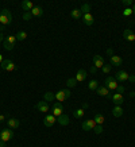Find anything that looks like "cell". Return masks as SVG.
I'll use <instances>...</instances> for the list:
<instances>
[{
	"mask_svg": "<svg viewBox=\"0 0 135 147\" xmlns=\"http://www.w3.org/2000/svg\"><path fill=\"white\" fill-rule=\"evenodd\" d=\"M0 32H1V24H0Z\"/></svg>",
	"mask_w": 135,
	"mask_h": 147,
	"instance_id": "obj_48",
	"label": "cell"
},
{
	"mask_svg": "<svg viewBox=\"0 0 135 147\" xmlns=\"http://www.w3.org/2000/svg\"><path fill=\"white\" fill-rule=\"evenodd\" d=\"M131 9H132V13L135 15V4H132V7H131Z\"/></svg>",
	"mask_w": 135,
	"mask_h": 147,
	"instance_id": "obj_45",
	"label": "cell"
},
{
	"mask_svg": "<svg viewBox=\"0 0 135 147\" xmlns=\"http://www.w3.org/2000/svg\"><path fill=\"white\" fill-rule=\"evenodd\" d=\"M70 16H72L73 19L78 20V19H82V12L80 11V8H74V9H72V12H70Z\"/></svg>",
	"mask_w": 135,
	"mask_h": 147,
	"instance_id": "obj_23",
	"label": "cell"
},
{
	"mask_svg": "<svg viewBox=\"0 0 135 147\" xmlns=\"http://www.w3.org/2000/svg\"><path fill=\"white\" fill-rule=\"evenodd\" d=\"M82 22H84V24H85V26L90 27L92 24H93L95 19H93V16H92L90 13H85V15H82Z\"/></svg>",
	"mask_w": 135,
	"mask_h": 147,
	"instance_id": "obj_19",
	"label": "cell"
},
{
	"mask_svg": "<svg viewBox=\"0 0 135 147\" xmlns=\"http://www.w3.org/2000/svg\"><path fill=\"white\" fill-rule=\"evenodd\" d=\"M22 18H23V20H26V22H27V20H30V19L32 18L31 11H28V12H23V16H22Z\"/></svg>",
	"mask_w": 135,
	"mask_h": 147,
	"instance_id": "obj_34",
	"label": "cell"
},
{
	"mask_svg": "<svg viewBox=\"0 0 135 147\" xmlns=\"http://www.w3.org/2000/svg\"><path fill=\"white\" fill-rule=\"evenodd\" d=\"M128 96H130V97H135V92H131V93L128 94Z\"/></svg>",
	"mask_w": 135,
	"mask_h": 147,
	"instance_id": "obj_46",
	"label": "cell"
},
{
	"mask_svg": "<svg viewBox=\"0 0 135 147\" xmlns=\"http://www.w3.org/2000/svg\"><path fill=\"white\" fill-rule=\"evenodd\" d=\"M0 66H1V69L5 70V71H14L15 69H16V65H15L14 61H11V59H4Z\"/></svg>",
	"mask_w": 135,
	"mask_h": 147,
	"instance_id": "obj_6",
	"label": "cell"
},
{
	"mask_svg": "<svg viewBox=\"0 0 135 147\" xmlns=\"http://www.w3.org/2000/svg\"><path fill=\"white\" fill-rule=\"evenodd\" d=\"M88 88H89V90H95L96 92V89L99 88V82L96 80H90L89 84H88Z\"/></svg>",
	"mask_w": 135,
	"mask_h": 147,
	"instance_id": "obj_28",
	"label": "cell"
},
{
	"mask_svg": "<svg viewBox=\"0 0 135 147\" xmlns=\"http://www.w3.org/2000/svg\"><path fill=\"white\" fill-rule=\"evenodd\" d=\"M123 38L128 42H132V40L135 42V32H132V30H130V28H126L123 31Z\"/></svg>",
	"mask_w": 135,
	"mask_h": 147,
	"instance_id": "obj_13",
	"label": "cell"
},
{
	"mask_svg": "<svg viewBox=\"0 0 135 147\" xmlns=\"http://www.w3.org/2000/svg\"><path fill=\"white\" fill-rule=\"evenodd\" d=\"M122 63H123V59H122V57H119V55H115V54H113L112 57H111V62H109V65H111V66H122Z\"/></svg>",
	"mask_w": 135,
	"mask_h": 147,
	"instance_id": "obj_17",
	"label": "cell"
},
{
	"mask_svg": "<svg viewBox=\"0 0 135 147\" xmlns=\"http://www.w3.org/2000/svg\"><path fill=\"white\" fill-rule=\"evenodd\" d=\"M5 117H7L5 115H0V121H4V120H5Z\"/></svg>",
	"mask_w": 135,
	"mask_h": 147,
	"instance_id": "obj_43",
	"label": "cell"
},
{
	"mask_svg": "<svg viewBox=\"0 0 135 147\" xmlns=\"http://www.w3.org/2000/svg\"><path fill=\"white\" fill-rule=\"evenodd\" d=\"M15 36H16V40H20V42H23V40L27 38V32L26 31H19Z\"/></svg>",
	"mask_w": 135,
	"mask_h": 147,
	"instance_id": "obj_30",
	"label": "cell"
},
{
	"mask_svg": "<svg viewBox=\"0 0 135 147\" xmlns=\"http://www.w3.org/2000/svg\"><path fill=\"white\" fill-rule=\"evenodd\" d=\"M0 51H1V45H0Z\"/></svg>",
	"mask_w": 135,
	"mask_h": 147,
	"instance_id": "obj_49",
	"label": "cell"
},
{
	"mask_svg": "<svg viewBox=\"0 0 135 147\" xmlns=\"http://www.w3.org/2000/svg\"><path fill=\"white\" fill-rule=\"evenodd\" d=\"M31 15L35 16V18L42 16V15H43V7H41V5H34V8L31 9Z\"/></svg>",
	"mask_w": 135,
	"mask_h": 147,
	"instance_id": "obj_20",
	"label": "cell"
},
{
	"mask_svg": "<svg viewBox=\"0 0 135 147\" xmlns=\"http://www.w3.org/2000/svg\"><path fill=\"white\" fill-rule=\"evenodd\" d=\"M96 93L99 94V96H103V97H107V98L112 97L111 96V90H108L105 86H101V85H99V88L96 89Z\"/></svg>",
	"mask_w": 135,
	"mask_h": 147,
	"instance_id": "obj_10",
	"label": "cell"
},
{
	"mask_svg": "<svg viewBox=\"0 0 135 147\" xmlns=\"http://www.w3.org/2000/svg\"><path fill=\"white\" fill-rule=\"evenodd\" d=\"M128 77H130V74L124 70H119V71H116V74H115L116 81H120V82H123V81H128Z\"/></svg>",
	"mask_w": 135,
	"mask_h": 147,
	"instance_id": "obj_12",
	"label": "cell"
},
{
	"mask_svg": "<svg viewBox=\"0 0 135 147\" xmlns=\"http://www.w3.org/2000/svg\"><path fill=\"white\" fill-rule=\"evenodd\" d=\"M104 59L101 55H95L93 57V66L96 67V69H101V67L104 66Z\"/></svg>",
	"mask_w": 135,
	"mask_h": 147,
	"instance_id": "obj_14",
	"label": "cell"
},
{
	"mask_svg": "<svg viewBox=\"0 0 135 147\" xmlns=\"http://www.w3.org/2000/svg\"><path fill=\"white\" fill-rule=\"evenodd\" d=\"M128 81H130V82H135V76H134V74L128 77Z\"/></svg>",
	"mask_w": 135,
	"mask_h": 147,
	"instance_id": "obj_42",
	"label": "cell"
},
{
	"mask_svg": "<svg viewBox=\"0 0 135 147\" xmlns=\"http://www.w3.org/2000/svg\"><path fill=\"white\" fill-rule=\"evenodd\" d=\"M130 15H132V9L131 7H126L123 9V16H130Z\"/></svg>",
	"mask_w": 135,
	"mask_h": 147,
	"instance_id": "obj_32",
	"label": "cell"
},
{
	"mask_svg": "<svg viewBox=\"0 0 135 147\" xmlns=\"http://www.w3.org/2000/svg\"><path fill=\"white\" fill-rule=\"evenodd\" d=\"M101 71H103V73H105V74H107V73H109V71H111V65H109V63H104V66L101 67Z\"/></svg>",
	"mask_w": 135,
	"mask_h": 147,
	"instance_id": "obj_33",
	"label": "cell"
},
{
	"mask_svg": "<svg viewBox=\"0 0 135 147\" xmlns=\"http://www.w3.org/2000/svg\"><path fill=\"white\" fill-rule=\"evenodd\" d=\"M96 121L93 120V119H88V120H85L84 123H82V129L84 131H90V129H95V127H96Z\"/></svg>",
	"mask_w": 135,
	"mask_h": 147,
	"instance_id": "obj_11",
	"label": "cell"
},
{
	"mask_svg": "<svg viewBox=\"0 0 135 147\" xmlns=\"http://www.w3.org/2000/svg\"><path fill=\"white\" fill-rule=\"evenodd\" d=\"M0 131H1V128H0Z\"/></svg>",
	"mask_w": 135,
	"mask_h": 147,
	"instance_id": "obj_50",
	"label": "cell"
},
{
	"mask_svg": "<svg viewBox=\"0 0 135 147\" xmlns=\"http://www.w3.org/2000/svg\"><path fill=\"white\" fill-rule=\"evenodd\" d=\"M35 109L36 111L42 112V113H47V111H49V104L45 101V100H42V101L36 102L35 104Z\"/></svg>",
	"mask_w": 135,
	"mask_h": 147,
	"instance_id": "obj_9",
	"label": "cell"
},
{
	"mask_svg": "<svg viewBox=\"0 0 135 147\" xmlns=\"http://www.w3.org/2000/svg\"><path fill=\"white\" fill-rule=\"evenodd\" d=\"M73 116H74L76 119H81V117H84V109H82V108L76 109V111L73 112Z\"/></svg>",
	"mask_w": 135,
	"mask_h": 147,
	"instance_id": "obj_29",
	"label": "cell"
},
{
	"mask_svg": "<svg viewBox=\"0 0 135 147\" xmlns=\"http://www.w3.org/2000/svg\"><path fill=\"white\" fill-rule=\"evenodd\" d=\"M22 8L24 12H28V11H31L34 8V3L30 1V0H24V1H22Z\"/></svg>",
	"mask_w": 135,
	"mask_h": 147,
	"instance_id": "obj_21",
	"label": "cell"
},
{
	"mask_svg": "<svg viewBox=\"0 0 135 147\" xmlns=\"http://www.w3.org/2000/svg\"><path fill=\"white\" fill-rule=\"evenodd\" d=\"M97 70H99V69H96V67L92 65V66H90V69H89V73H92V74H96V73H97Z\"/></svg>",
	"mask_w": 135,
	"mask_h": 147,
	"instance_id": "obj_38",
	"label": "cell"
},
{
	"mask_svg": "<svg viewBox=\"0 0 135 147\" xmlns=\"http://www.w3.org/2000/svg\"><path fill=\"white\" fill-rule=\"evenodd\" d=\"M54 96H55V100L58 102H63L66 98H69L72 96V93H70V90L66 88V89H62V90H59V92H57V93H54Z\"/></svg>",
	"mask_w": 135,
	"mask_h": 147,
	"instance_id": "obj_2",
	"label": "cell"
},
{
	"mask_svg": "<svg viewBox=\"0 0 135 147\" xmlns=\"http://www.w3.org/2000/svg\"><path fill=\"white\" fill-rule=\"evenodd\" d=\"M4 39H5L4 34H3V32H0V43H1V42H4Z\"/></svg>",
	"mask_w": 135,
	"mask_h": 147,
	"instance_id": "obj_41",
	"label": "cell"
},
{
	"mask_svg": "<svg viewBox=\"0 0 135 147\" xmlns=\"http://www.w3.org/2000/svg\"><path fill=\"white\" fill-rule=\"evenodd\" d=\"M51 111H53V115L55 116V117H59L61 115H63V105L61 104V102L57 101L55 104H53Z\"/></svg>",
	"mask_w": 135,
	"mask_h": 147,
	"instance_id": "obj_7",
	"label": "cell"
},
{
	"mask_svg": "<svg viewBox=\"0 0 135 147\" xmlns=\"http://www.w3.org/2000/svg\"><path fill=\"white\" fill-rule=\"evenodd\" d=\"M11 23H12V13H11L9 9L3 8L1 12H0V24L7 26V24H11Z\"/></svg>",
	"mask_w": 135,
	"mask_h": 147,
	"instance_id": "obj_1",
	"label": "cell"
},
{
	"mask_svg": "<svg viewBox=\"0 0 135 147\" xmlns=\"http://www.w3.org/2000/svg\"><path fill=\"white\" fill-rule=\"evenodd\" d=\"M93 131H95V134H96V135H100L104 131V129H103V125H96Z\"/></svg>",
	"mask_w": 135,
	"mask_h": 147,
	"instance_id": "obj_35",
	"label": "cell"
},
{
	"mask_svg": "<svg viewBox=\"0 0 135 147\" xmlns=\"http://www.w3.org/2000/svg\"><path fill=\"white\" fill-rule=\"evenodd\" d=\"M104 86H105L108 90H116L119 85H117L116 78L111 76V77H107V78H105V81H104Z\"/></svg>",
	"mask_w": 135,
	"mask_h": 147,
	"instance_id": "obj_3",
	"label": "cell"
},
{
	"mask_svg": "<svg viewBox=\"0 0 135 147\" xmlns=\"http://www.w3.org/2000/svg\"><path fill=\"white\" fill-rule=\"evenodd\" d=\"M43 100H45L46 102H51L55 100V96H54L53 92H46V93L43 94Z\"/></svg>",
	"mask_w": 135,
	"mask_h": 147,
	"instance_id": "obj_26",
	"label": "cell"
},
{
	"mask_svg": "<svg viewBox=\"0 0 135 147\" xmlns=\"http://www.w3.org/2000/svg\"><path fill=\"white\" fill-rule=\"evenodd\" d=\"M57 123V117L51 113V115H46L45 119H43V124L46 125V127H53L54 124Z\"/></svg>",
	"mask_w": 135,
	"mask_h": 147,
	"instance_id": "obj_8",
	"label": "cell"
},
{
	"mask_svg": "<svg viewBox=\"0 0 135 147\" xmlns=\"http://www.w3.org/2000/svg\"><path fill=\"white\" fill-rule=\"evenodd\" d=\"M3 61H4V59H3V55L0 54V65H1V62H3Z\"/></svg>",
	"mask_w": 135,
	"mask_h": 147,
	"instance_id": "obj_47",
	"label": "cell"
},
{
	"mask_svg": "<svg viewBox=\"0 0 135 147\" xmlns=\"http://www.w3.org/2000/svg\"><path fill=\"white\" fill-rule=\"evenodd\" d=\"M117 93H120V94H123V92H124V86L123 85H120V86H117Z\"/></svg>",
	"mask_w": 135,
	"mask_h": 147,
	"instance_id": "obj_39",
	"label": "cell"
},
{
	"mask_svg": "<svg viewBox=\"0 0 135 147\" xmlns=\"http://www.w3.org/2000/svg\"><path fill=\"white\" fill-rule=\"evenodd\" d=\"M0 147H5V142H1V140H0Z\"/></svg>",
	"mask_w": 135,
	"mask_h": 147,
	"instance_id": "obj_44",
	"label": "cell"
},
{
	"mask_svg": "<svg viewBox=\"0 0 135 147\" xmlns=\"http://www.w3.org/2000/svg\"><path fill=\"white\" fill-rule=\"evenodd\" d=\"M111 100L113 101L115 105H120V104H123V101H124V97H123V94H120V93H115V94H112Z\"/></svg>",
	"mask_w": 135,
	"mask_h": 147,
	"instance_id": "obj_18",
	"label": "cell"
},
{
	"mask_svg": "<svg viewBox=\"0 0 135 147\" xmlns=\"http://www.w3.org/2000/svg\"><path fill=\"white\" fill-rule=\"evenodd\" d=\"M69 121H70V119H69L68 115H61L59 117H57V123H58L59 125H68Z\"/></svg>",
	"mask_w": 135,
	"mask_h": 147,
	"instance_id": "obj_22",
	"label": "cell"
},
{
	"mask_svg": "<svg viewBox=\"0 0 135 147\" xmlns=\"http://www.w3.org/2000/svg\"><path fill=\"white\" fill-rule=\"evenodd\" d=\"M93 120L96 121V124L97 125H103V123L105 121V117H104L103 113H96L93 117Z\"/></svg>",
	"mask_w": 135,
	"mask_h": 147,
	"instance_id": "obj_24",
	"label": "cell"
},
{
	"mask_svg": "<svg viewBox=\"0 0 135 147\" xmlns=\"http://www.w3.org/2000/svg\"><path fill=\"white\" fill-rule=\"evenodd\" d=\"M107 55H108L109 58H111V57L113 55V49H112V47H109V49H107Z\"/></svg>",
	"mask_w": 135,
	"mask_h": 147,
	"instance_id": "obj_37",
	"label": "cell"
},
{
	"mask_svg": "<svg viewBox=\"0 0 135 147\" xmlns=\"http://www.w3.org/2000/svg\"><path fill=\"white\" fill-rule=\"evenodd\" d=\"M122 4L123 5H132L134 3H132L131 0H123V1H122Z\"/></svg>",
	"mask_w": 135,
	"mask_h": 147,
	"instance_id": "obj_36",
	"label": "cell"
},
{
	"mask_svg": "<svg viewBox=\"0 0 135 147\" xmlns=\"http://www.w3.org/2000/svg\"><path fill=\"white\" fill-rule=\"evenodd\" d=\"M15 43H16V36L9 35L3 42V47H4V50H12L15 47Z\"/></svg>",
	"mask_w": 135,
	"mask_h": 147,
	"instance_id": "obj_5",
	"label": "cell"
},
{
	"mask_svg": "<svg viewBox=\"0 0 135 147\" xmlns=\"http://www.w3.org/2000/svg\"><path fill=\"white\" fill-rule=\"evenodd\" d=\"M76 84H77V80H76V78H69V80L66 81L68 89H69V88H73V86H76Z\"/></svg>",
	"mask_w": 135,
	"mask_h": 147,
	"instance_id": "obj_31",
	"label": "cell"
},
{
	"mask_svg": "<svg viewBox=\"0 0 135 147\" xmlns=\"http://www.w3.org/2000/svg\"><path fill=\"white\" fill-rule=\"evenodd\" d=\"M112 115L115 116V117H120V116L123 115V108H122V105H115V107H113Z\"/></svg>",
	"mask_w": 135,
	"mask_h": 147,
	"instance_id": "obj_25",
	"label": "cell"
},
{
	"mask_svg": "<svg viewBox=\"0 0 135 147\" xmlns=\"http://www.w3.org/2000/svg\"><path fill=\"white\" fill-rule=\"evenodd\" d=\"M90 9H92V5L88 4V3H85V4L81 5L80 11L82 12V15H85V13H90Z\"/></svg>",
	"mask_w": 135,
	"mask_h": 147,
	"instance_id": "obj_27",
	"label": "cell"
},
{
	"mask_svg": "<svg viewBox=\"0 0 135 147\" xmlns=\"http://www.w3.org/2000/svg\"><path fill=\"white\" fill-rule=\"evenodd\" d=\"M14 136V131L11 128H3L1 131H0V140L1 142H8V140H11Z\"/></svg>",
	"mask_w": 135,
	"mask_h": 147,
	"instance_id": "obj_4",
	"label": "cell"
},
{
	"mask_svg": "<svg viewBox=\"0 0 135 147\" xmlns=\"http://www.w3.org/2000/svg\"><path fill=\"white\" fill-rule=\"evenodd\" d=\"M86 76H88V71L84 70V69H78V71H77V74L74 78L77 80V82H81V81L86 80Z\"/></svg>",
	"mask_w": 135,
	"mask_h": 147,
	"instance_id": "obj_15",
	"label": "cell"
},
{
	"mask_svg": "<svg viewBox=\"0 0 135 147\" xmlns=\"http://www.w3.org/2000/svg\"><path fill=\"white\" fill-rule=\"evenodd\" d=\"M7 125H8V128L11 129H16L20 125V121L18 119H15V117H9L8 120H7Z\"/></svg>",
	"mask_w": 135,
	"mask_h": 147,
	"instance_id": "obj_16",
	"label": "cell"
},
{
	"mask_svg": "<svg viewBox=\"0 0 135 147\" xmlns=\"http://www.w3.org/2000/svg\"><path fill=\"white\" fill-rule=\"evenodd\" d=\"M88 107H89V104H88V102H82V105H81V108H82L84 111H85V109H88Z\"/></svg>",
	"mask_w": 135,
	"mask_h": 147,
	"instance_id": "obj_40",
	"label": "cell"
}]
</instances>
